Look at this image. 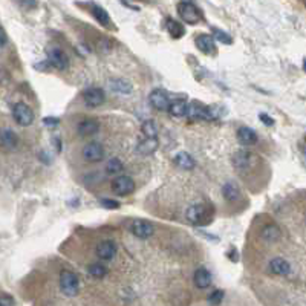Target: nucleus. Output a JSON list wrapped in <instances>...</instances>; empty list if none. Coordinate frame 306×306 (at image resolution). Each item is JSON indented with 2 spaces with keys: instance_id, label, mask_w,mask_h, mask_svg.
<instances>
[{
  "instance_id": "obj_1",
  "label": "nucleus",
  "mask_w": 306,
  "mask_h": 306,
  "mask_svg": "<svg viewBox=\"0 0 306 306\" xmlns=\"http://www.w3.org/2000/svg\"><path fill=\"white\" fill-rule=\"evenodd\" d=\"M187 220L193 225H204L208 223L210 219V207L198 204V205H191L187 210Z\"/></svg>"
},
{
  "instance_id": "obj_2",
  "label": "nucleus",
  "mask_w": 306,
  "mask_h": 306,
  "mask_svg": "<svg viewBox=\"0 0 306 306\" xmlns=\"http://www.w3.org/2000/svg\"><path fill=\"white\" fill-rule=\"evenodd\" d=\"M60 288L68 297H74L78 293V277L72 271L63 269L60 272Z\"/></svg>"
},
{
  "instance_id": "obj_3",
  "label": "nucleus",
  "mask_w": 306,
  "mask_h": 306,
  "mask_svg": "<svg viewBox=\"0 0 306 306\" xmlns=\"http://www.w3.org/2000/svg\"><path fill=\"white\" fill-rule=\"evenodd\" d=\"M185 115L191 120V121H198V120H205V121H210L215 120V115L210 107H207L201 103L193 101L190 106H187V112Z\"/></svg>"
},
{
  "instance_id": "obj_4",
  "label": "nucleus",
  "mask_w": 306,
  "mask_h": 306,
  "mask_svg": "<svg viewBox=\"0 0 306 306\" xmlns=\"http://www.w3.org/2000/svg\"><path fill=\"white\" fill-rule=\"evenodd\" d=\"M178 14H179V17L188 25H196L201 20L199 9L196 8L195 3H191V2L178 3Z\"/></svg>"
},
{
  "instance_id": "obj_5",
  "label": "nucleus",
  "mask_w": 306,
  "mask_h": 306,
  "mask_svg": "<svg viewBox=\"0 0 306 306\" xmlns=\"http://www.w3.org/2000/svg\"><path fill=\"white\" fill-rule=\"evenodd\" d=\"M12 115H14V120L17 121V124H20L23 127L32 124V121H34V112H32V109L25 103L14 104Z\"/></svg>"
},
{
  "instance_id": "obj_6",
  "label": "nucleus",
  "mask_w": 306,
  "mask_h": 306,
  "mask_svg": "<svg viewBox=\"0 0 306 306\" xmlns=\"http://www.w3.org/2000/svg\"><path fill=\"white\" fill-rule=\"evenodd\" d=\"M112 190H114V193H117L118 196H127L135 190V182L131 176L123 175L112 181Z\"/></svg>"
},
{
  "instance_id": "obj_7",
  "label": "nucleus",
  "mask_w": 306,
  "mask_h": 306,
  "mask_svg": "<svg viewBox=\"0 0 306 306\" xmlns=\"http://www.w3.org/2000/svg\"><path fill=\"white\" fill-rule=\"evenodd\" d=\"M47 63H49L52 68L58 69V71H64V69H68V66H69V58L61 49L54 47V49H51L49 52H47Z\"/></svg>"
},
{
  "instance_id": "obj_8",
  "label": "nucleus",
  "mask_w": 306,
  "mask_h": 306,
  "mask_svg": "<svg viewBox=\"0 0 306 306\" xmlns=\"http://www.w3.org/2000/svg\"><path fill=\"white\" fill-rule=\"evenodd\" d=\"M83 158L87 161V163H100V161L104 158V149L101 144L98 142H89L83 147Z\"/></svg>"
},
{
  "instance_id": "obj_9",
  "label": "nucleus",
  "mask_w": 306,
  "mask_h": 306,
  "mask_svg": "<svg viewBox=\"0 0 306 306\" xmlns=\"http://www.w3.org/2000/svg\"><path fill=\"white\" fill-rule=\"evenodd\" d=\"M83 100L89 107H98L104 103L106 100V93L103 89L100 87H90L87 90H85L83 93Z\"/></svg>"
},
{
  "instance_id": "obj_10",
  "label": "nucleus",
  "mask_w": 306,
  "mask_h": 306,
  "mask_svg": "<svg viewBox=\"0 0 306 306\" xmlns=\"http://www.w3.org/2000/svg\"><path fill=\"white\" fill-rule=\"evenodd\" d=\"M131 231L133 233V236H136L139 239H147L153 234L155 228H153V225L147 220H133L131 223Z\"/></svg>"
},
{
  "instance_id": "obj_11",
  "label": "nucleus",
  "mask_w": 306,
  "mask_h": 306,
  "mask_svg": "<svg viewBox=\"0 0 306 306\" xmlns=\"http://www.w3.org/2000/svg\"><path fill=\"white\" fill-rule=\"evenodd\" d=\"M149 100H150V104L156 109V110H169V106H170V100H169V96L164 90H161V89H155L152 90L150 96H149Z\"/></svg>"
},
{
  "instance_id": "obj_12",
  "label": "nucleus",
  "mask_w": 306,
  "mask_h": 306,
  "mask_svg": "<svg viewBox=\"0 0 306 306\" xmlns=\"http://www.w3.org/2000/svg\"><path fill=\"white\" fill-rule=\"evenodd\" d=\"M96 254L103 261H110L117 256V245L112 240H104L96 247Z\"/></svg>"
},
{
  "instance_id": "obj_13",
  "label": "nucleus",
  "mask_w": 306,
  "mask_h": 306,
  "mask_svg": "<svg viewBox=\"0 0 306 306\" xmlns=\"http://www.w3.org/2000/svg\"><path fill=\"white\" fill-rule=\"evenodd\" d=\"M196 46L199 47V51L204 54H215L216 52V44H215V39L212 36L207 34H201L199 37H196Z\"/></svg>"
},
{
  "instance_id": "obj_14",
  "label": "nucleus",
  "mask_w": 306,
  "mask_h": 306,
  "mask_svg": "<svg viewBox=\"0 0 306 306\" xmlns=\"http://www.w3.org/2000/svg\"><path fill=\"white\" fill-rule=\"evenodd\" d=\"M269 269L277 276H288L291 272V265L288 263V261L282 259V257H276V259L269 262Z\"/></svg>"
},
{
  "instance_id": "obj_15",
  "label": "nucleus",
  "mask_w": 306,
  "mask_h": 306,
  "mask_svg": "<svg viewBox=\"0 0 306 306\" xmlns=\"http://www.w3.org/2000/svg\"><path fill=\"white\" fill-rule=\"evenodd\" d=\"M253 159H254V156H253L250 152L240 150V152H237V153L234 155V158H233V164H234L237 169H240V170H245V169H248V167L251 166Z\"/></svg>"
},
{
  "instance_id": "obj_16",
  "label": "nucleus",
  "mask_w": 306,
  "mask_h": 306,
  "mask_svg": "<svg viewBox=\"0 0 306 306\" xmlns=\"http://www.w3.org/2000/svg\"><path fill=\"white\" fill-rule=\"evenodd\" d=\"M237 139L245 146H253L257 142V135L250 127H240L237 131Z\"/></svg>"
},
{
  "instance_id": "obj_17",
  "label": "nucleus",
  "mask_w": 306,
  "mask_h": 306,
  "mask_svg": "<svg viewBox=\"0 0 306 306\" xmlns=\"http://www.w3.org/2000/svg\"><path fill=\"white\" fill-rule=\"evenodd\" d=\"M193 280H195V285L198 288L205 289V288H208V286L212 285V274L205 268H199V269H196Z\"/></svg>"
},
{
  "instance_id": "obj_18",
  "label": "nucleus",
  "mask_w": 306,
  "mask_h": 306,
  "mask_svg": "<svg viewBox=\"0 0 306 306\" xmlns=\"http://www.w3.org/2000/svg\"><path fill=\"white\" fill-rule=\"evenodd\" d=\"M98 123L93 121V120H85L78 124V133L83 135V136H89V135H93L98 132Z\"/></svg>"
},
{
  "instance_id": "obj_19",
  "label": "nucleus",
  "mask_w": 306,
  "mask_h": 306,
  "mask_svg": "<svg viewBox=\"0 0 306 306\" xmlns=\"http://www.w3.org/2000/svg\"><path fill=\"white\" fill-rule=\"evenodd\" d=\"M0 142H2L5 147L12 149V147L17 146L19 138L11 131V129H3V131H0Z\"/></svg>"
},
{
  "instance_id": "obj_20",
  "label": "nucleus",
  "mask_w": 306,
  "mask_h": 306,
  "mask_svg": "<svg viewBox=\"0 0 306 306\" xmlns=\"http://www.w3.org/2000/svg\"><path fill=\"white\" fill-rule=\"evenodd\" d=\"M175 164L178 166L179 169H184V170L195 169V161H193V158L185 152H181V153H178L175 156Z\"/></svg>"
},
{
  "instance_id": "obj_21",
  "label": "nucleus",
  "mask_w": 306,
  "mask_h": 306,
  "mask_svg": "<svg viewBox=\"0 0 306 306\" xmlns=\"http://www.w3.org/2000/svg\"><path fill=\"white\" fill-rule=\"evenodd\" d=\"M222 191H223L225 199H227L228 202H236L240 198V190L234 182H227L223 185Z\"/></svg>"
},
{
  "instance_id": "obj_22",
  "label": "nucleus",
  "mask_w": 306,
  "mask_h": 306,
  "mask_svg": "<svg viewBox=\"0 0 306 306\" xmlns=\"http://www.w3.org/2000/svg\"><path fill=\"white\" fill-rule=\"evenodd\" d=\"M262 237L265 240H268V242H276V240L280 237V228L274 223L266 225V227L262 230Z\"/></svg>"
},
{
  "instance_id": "obj_23",
  "label": "nucleus",
  "mask_w": 306,
  "mask_h": 306,
  "mask_svg": "<svg viewBox=\"0 0 306 306\" xmlns=\"http://www.w3.org/2000/svg\"><path fill=\"white\" fill-rule=\"evenodd\" d=\"M167 31H169V34L173 37V39H181L184 36V26L182 23L179 22H176L173 19H169L167 20Z\"/></svg>"
},
{
  "instance_id": "obj_24",
  "label": "nucleus",
  "mask_w": 306,
  "mask_h": 306,
  "mask_svg": "<svg viewBox=\"0 0 306 306\" xmlns=\"http://www.w3.org/2000/svg\"><path fill=\"white\" fill-rule=\"evenodd\" d=\"M169 112L173 117H184L187 112V103L184 100H175L169 106Z\"/></svg>"
},
{
  "instance_id": "obj_25",
  "label": "nucleus",
  "mask_w": 306,
  "mask_h": 306,
  "mask_svg": "<svg viewBox=\"0 0 306 306\" xmlns=\"http://www.w3.org/2000/svg\"><path fill=\"white\" fill-rule=\"evenodd\" d=\"M92 14H93V17L98 20L101 25L104 26H109L110 23V19H109V14L101 8V6H96V5H92Z\"/></svg>"
},
{
  "instance_id": "obj_26",
  "label": "nucleus",
  "mask_w": 306,
  "mask_h": 306,
  "mask_svg": "<svg viewBox=\"0 0 306 306\" xmlns=\"http://www.w3.org/2000/svg\"><path fill=\"white\" fill-rule=\"evenodd\" d=\"M158 147V141L156 139H146V141H142L139 146H138V150L142 153V155H149L152 152H155Z\"/></svg>"
},
{
  "instance_id": "obj_27",
  "label": "nucleus",
  "mask_w": 306,
  "mask_h": 306,
  "mask_svg": "<svg viewBox=\"0 0 306 306\" xmlns=\"http://www.w3.org/2000/svg\"><path fill=\"white\" fill-rule=\"evenodd\" d=\"M87 271H89V274H90L92 277H95V279H103V277L107 274L106 266H104V265H100V263H92V265L87 268Z\"/></svg>"
},
{
  "instance_id": "obj_28",
  "label": "nucleus",
  "mask_w": 306,
  "mask_h": 306,
  "mask_svg": "<svg viewBox=\"0 0 306 306\" xmlns=\"http://www.w3.org/2000/svg\"><path fill=\"white\" fill-rule=\"evenodd\" d=\"M141 131H142V133L146 135L149 139H155L156 138V126H155V123L153 121H144L142 123V126H141Z\"/></svg>"
},
{
  "instance_id": "obj_29",
  "label": "nucleus",
  "mask_w": 306,
  "mask_h": 306,
  "mask_svg": "<svg viewBox=\"0 0 306 306\" xmlns=\"http://www.w3.org/2000/svg\"><path fill=\"white\" fill-rule=\"evenodd\" d=\"M106 170L109 175H117L123 170V164H121V161L117 159V158H112L107 161V166H106Z\"/></svg>"
},
{
  "instance_id": "obj_30",
  "label": "nucleus",
  "mask_w": 306,
  "mask_h": 306,
  "mask_svg": "<svg viewBox=\"0 0 306 306\" xmlns=\"http://www.w3.org/2000/svg\"><path fill=\"white\" fill-rule=\"evenodd\" d=\"M112 85V89L114 90H118V92H121V93H129L132 90V87H131V85L129 83H126L124 80H114V82H110Z\"/></svg>"
},
{
  "instance_id": "obj_31",
  "label": "nucleus",
  "mask_w": 306,
  "mask_h": 306,
  "mask_svg": "<svg viewBox=\"0 0 306 306\" xmlns=\"http://www.w3.org/2000/svg\"><path fill=\"white\" fill-rule=\"evenodd\" d=\"M213 36H215L216 40H219V42H222V43H225V44H231V43H233V39L227 34V32H223V31H220V29L213 28Z\"/></svg>"
},
{
  "instance_id": "obj_32",
  "label": "nucleus",
  "mask_w": 306,
  "mask_h": 306,
  "mask_svg": "<svg viewBox=\"0 0 306 306\" xmlns=\"http://www.w3.org/2000/svg\"><path fill=\"white\" fill-rule=\"evenodd\" d=\"M222 299H223V293L218 289V291H215L210 297H208V302H210L212 305H215V306H218L222 302Z\"/></svg>"
},
{
  "instance_id": "obj_33",
  "label": "nucleus",
  "mask_w": 306,
  "mask_h": 306,
  "mask_svg": "<svg viewBox=\"0 0 306 306\" xmlns=\"http://www.w3.org/2000/svg\"><path fill=\"white\" fill-rule=\"evenodd\" d=\"M0 306H14V299L9 296H2L0 297Z\"/></svg>"
},
{
  "instance_id": "obj_34",
  "label": "nucleus",
  "mask_w": 306,
  "mask_h": 306,
  "mask_svg": "<svg viewBox=\"0 0 306 306\" xmlns=\"http://www.w3.org/2000/svg\"><path fill=\"white\" fill-rule=\"evenodd\" d=\"M106 208H118L120 207V204L117 202V201H112V199H101L100 201Z\"/></svg>"
},
{
  "instance_id": "obj_35",
  "label": "nucleus",
  "mask_w": 306,
  "mask_h": 306,
  "mask_svg": "<svg viewBox=\"0 0 306 306\" xmlns=\"http://www.w3.org/2000/svg\"><path fill=\"white\" fill-rule=\"evenodd\" d=\"M259 118L263 121V124H266V126H272V124H274V120H272L269 115H266V114H261L259 115Z\"/></svg>"
},
{
  "instance_id": "obj_36",
  "label": "nucleus",
  "mask_w": 306,
  "mask_h": 306,
  "mask_svg": "<svg viewBox=\"0 0 306 306\" xmlns=\"http://www.w3.org/2000/svg\"><path fill=\"white\" fill-rule=\"evenodd\" d=\"M5 44H6V34H5V31L0 28V47Z\"/></svg>"
},
{
  "instance_id": "obj_37",
  "label": "nucleus",
  "mask_w": 306,
  "mask_h": 306,
  "mask_svg": "<svg viewBox=\"0 0 306 306\" xmlns=\"http://www.w3.org/2000/svg\"><path fill=\"white\" fill-rule=\"evenodd\" d=\"M228 259H230V261H233V262H237V261H239V257H237V251H236V250H231V251L228 253Z\"/></svg>"
},
{
  "instance_id": "obj_38",
  "label": "nucleus",
  "mask_w": 306,
  "mask_h": 306,
  "mask_svg": "<svg viewBox=\"0 0 306 306\" xmlns=\"http://www.w3.org/2000/svg\"><path fill=\"white\" fill-rule=\"evenodd\" d=\"M44 124H58V118H44Z\"/></svg>"
},
{
  "instance_id": "obj_39",
  "label": "nucleus",
  "mask_w": 306,
  "mask_h": 306,
  "mask_svg": "<svg viewBox=\"0 0 306 306\" xmlns=\"http://www.w3.org/2000/svg\"><path fill=\"white\" fill-rule=\"evenodd\" d=\"M123 5H124V6H129V8H132V9H135V11H138V9H139V6L132 5V3H129V2H123Z\"/></svg>"
}]
</instances>
